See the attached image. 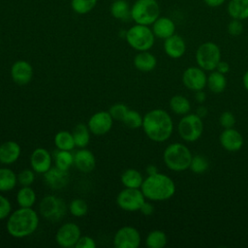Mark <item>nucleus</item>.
<instances>
[{"mask_svg":"<svg viewBox=\"0 0 248 248\" xmlns=\"http://www.w3.org/2000/svg\"><path fill=\"white\" fill-rule=\"evenodd\" d=\"M164 50L169 57L178 59L182 57L186 51V43L181 36L173 34L165 40Z\"/></svg>","mask_w":248,"mask_h":248,"instance_id":"nucleus-21","label":"nucleus"},{"mask_svg":"<svg viewBox=\"0 0 248 248\" xmlns=\"http://www.w3.org/2000/svg\"><path fill=\"white\" fill-rule=\"evenodd\" d=\"M180 138L186 142L198 140L203 132L202 118L196 113H187L181 117L177 126Z\"/></svg>","mask_w":248,"mask_h":248,"instance_id":"nucleus-7","label":"nucleus"},{"mask_svg":"<svg viewBox=\"0 0 248 248\" xmlns=\"http://www.w3.org/2000/svg\"><path fill=\"white\" fill-rule=\"evenodd\" d=\"M110 14L120 20H127L131 17V8L126 0H115L110 6Z\"/></svg>","mask_w":248,"mask_h":248,"instance_id":"nucleus-34","label":"nucleus"},{"mask_svg":"<svg viewBox=\"0 0 248 248\" xmlns=\"http://www.w3.org/2000/svg\"><path fill=\"white\" fill-rule=\"evenodd\" d=\"M146 201L143 193L138 188H125L116 197L118 207L127 212L140 211L141 205Z\"/></svg>","mask_w":248,"mask_h":248,"instance_id":"nucleus-10","label":"nucleus"},{"mask_svg":"<svg viewBox=\"0 0 248 248\" xmlns=\"http://www.w3.org/2000/svg\"><path fill=\"white\" fill-rule=\"evenodd\" d=\"M72 134H73L74 140H75L77 147L84 148L89 144L91 132H90L87 124H84V123L77 124L73 128Z\"/></svg>","mask_w":248,"mask_h":248,"instance_id":"nucleus-27","label":"nucleus"},{"mask_svg":"<svg viewBox=\"0 0 248 248\" xmlns=\"http://www.w3.org/2000/svg\"><path fill=\"white\" fill-rule=\"evenodd\" d=\"M157 172H158V169H157V167H156L155 165L150 164V165H148V166L146 167V173H147L148 175L155 174V173H157Z\"/></svg>","mask_w":248,"mask_h":248,"instance_id":"nucleus-50","label":"nucleus"},{"mask_svg":"<svg viewBox=\"0 0 248 248\" xmlns=\"http://www.w3.org/2000/svg\"><path fill=\"white\" fill-rule=\"evenodd\" d=\"M142 121L143 116L139 111L134 109H129L122 120L124 125L130 129L140 128L142 125Z\"/></svg>","mask_w":248,"mask_h":248,"instance_id":"nucleus-36","label":"nucleus"},{"mask_svg":"<svg viewBox=\"0 0 248 248\" xmlns=\"http://www.w3.org/2000/svg\"><path fill=\"white\" fill-rule=\"evenodd\" d=\"M11 212H12V203L10 200L5 196L0 195V221L7 219L11 214Z\"/></svg>","mask_w":248,"mask_h":248,"instance_id":"nucleus-41","label":"nucleus"},{"mask_svg":"<svg viewBox=\"0 0 248 248\" xmlns=\"http://www.w3.org/2000/svg\"><path fill=\"white\" fill-rule=\"evenodd\" d=\"M68 210L74 217L79 218L86 215L88 212V204L83 199H74L69 203Z\"/></svg>","mask_w":248,"mask_h":248,"instance_id":"nucleus-35","label":"nucleus"},{"mask_svg":"<svg viewBox=\"0 0 248 248\" xmlns=\"http://www.w3.org/2000/svg\"><path fill=\"white\" fill-rule=\"evenodd\" d=\"M128 110H129V108L125 104L116 103L109 108L108 112L111 115V117L113 118V120L122 121Z\"/></svg>","mask_w":248,"mask_h":248,"instance_id":"nucleus-40","label":"nucleus"},{"mask_svg":"<svg viewBox=\"0 0 248 248\" xmlns=\"http://www.w3.org/2000/svg\"><path fill=\"white\" fill-rule=\"evenodd\" d=\"M195 113H196L198 116H200L201 118H204V117L207 115V113H208V109H207L206 107L201 105V106H199V107L197 108Z\"/></svg>","mask_w":248,"mask_h":248,"instance_id":"nucleus-47","label":"nucleus"},{"mask_svg":"<svg viewBox=\"0 0 248 248\" xmlns=\"http://www.w3.org/2000/svg\"><path fill=\"white\" fill-rule=\"evenodd\" d=\"M96 241L89 235H81L75 245V248H95Z\"/></svg>","mask_w":248,"mask_h":248,"instance_id":"nucleus-44","label":"nucleus"},{"mask_svg":"<svg viewBox=\"0 0 248 248\" xmlns=\"http://www.w3.org/2000/svg\"><path fill=\"white\" fill-rule=\"evenodd\" d=\"M143 179L144 178L141 172L137 169H133V168L125 170L120 176V181L125 188L140 189Z\"/></svg>","mask_w":248,"mask_h":248,"instance_id":"nucleus-24","label":"nucleus"},{"mask_svg":"<svg viewBox=\"0 0 248 248\" xmlns=\"http://www.w3.org/2000/svg\"><path fill=\"white\" fill-rule=\"evenodd\" d=\"M67 209L64 200L55 195L45 196L39 203L40 214L51 222L61 220L65 216Z\"/></svg>","mask_w":248,"mask_h":248,"instance_id":"nucleus-8","label":"nucleus"},{"mask_svg":"<svg viewBox=\"0 0 248 248\" xmlns=\"http://www.w3.org/2000/svg\"><path fill=\"white\" fill-rule=\"evenodd\" d=\"M54 145L57 149L72 151L76 147L74 137L72 132L69 131H59L54 136Z\"/></svg>","mask_w":248,"mask_h":248,"instance_id":"nucleus-30","label":"nucleus"},{"mask_svg":"<svg viewBox=\"0 0 248 248\" xmlns=\"http://www.w3.org/2000/svg\"><path fill=\"white\" fill-rule=\"evenodd\" d=\"M10 73L13 81L19 86L29 83L34 75L32 65L26 60H17L14 62Z\"/></svg>","mask_w":248,"mask_h":248,"instance_id":"nucleus-15","label":"nucleus"},{"mask_svg":"<svg viewBox=\"0 0 248 248\" xmlns=\"http://www.w3.org/2000/svg\"><path fill=\"white\" fill-rule=\"evenodd\" d=\"M141 128L146 137L155 142L168 140L173 132L171 116L162 108H154L143 115Z\"/></svg>","mask_w":248,"mask_h":248,"instance_id":"nucleus-1","label":"nucleus"},{"mask_svg":"<svg viewBox=\"0 0 248 248\" xmlns=\"http://www.w3.org/2000/svg\"><path fill=\"white\" fill-rule=\"evenodd\" d=\"M219 123L224 129L232 128L235 124V116L231 111H224L219 117Z\"/></svg>","mask_w":248,"mask_h":248,"instance_id":"nucleus-42","label":"nucleus"},{"mask_svg":"<svg viewBox=\"0 0 248 248\" xmlns=\"http://www.w3.org/2000/svg\"><path fill=\"white\" fill-rule=\"evenodd\" d=\"M17 176L16 172L6 167L0 168V192H9L16 188Z\"/></svg>","mask_w":248,"mask_h":248,"instance_id":"nucleus-29","label":"nucleus"},{"mask_svg":"<svg viewBox=\"0 0 248 248\" xmlns=\"http://www.w3.org/2000/svg\"><path fill=\"white\" fill-rule=\"evenodd\" d=\"M232 18L244 20L248 18V0H231L227 7Z\"/></svg>","mask_w":248,"mask_h":248,"instance_id":"nucleus-25","label":"nucleus"},{"mask_svg":"<svg viewBox=\"0 0 248 248\" xmlns=\"http://www.w3.org/2000/svg\"><path fill=\"white\" fill-rule=\"evenodd\" d=\"M219 140L222 147L230 152L238 151L243 145L242 135L233 127L224 129L219 137Z\"/></svg>","mask_w":248,"mask_h":248,"instance_id":"nucleus-17","label":"nucleus"},{"mask_svg":"<svg viewBox=\"0 0 248 248\" xmlns=\"http://www.w3.org/2000/svg\"><path fill=\"white\" fill-rule=\"evenodd\" d=\"M74 166L78 171L89 173L96 167L95 155L85 147L80 148L74 154Z\"/></svg>","mask_w":248,"mask_h":248,"instance_id":"nucleus-19","label":"nucleus"},{"mask_svg":"<svg viewBox=\"0 0 248 248\" xmlns=\"http://www.w3.org/2000/svg\"><path fill=\"white\" fill-rule=\"evenodd\" d=\"M192 157L190 149L181 142L169 144L163 153V161L167 168L177 172L189 169Z\"/></svg>","mask_w":248,"mask_h":248,"instance_id":"nucleus-4","label":"nucleus"},{"mask_svg":"<svg viewBox=\"0 0 248 248\" xmlns=\"http://www.w3.org/2000/svg\"><path fill=\"white\" fill-rule=\"evenodd\" d=\"M242 83L244 88L248 91V71H246L242 77Z\"/></svg>","mask_w":248,"mask_h":248,"instance_id":"nucleus-51","label":"nucleus"},{"mask_svg":"<svg viewBox=\"0 0 248 248\" xmlns=\"http://www.w3.org/2000/svg\"><path fill=\"white\" fill-rule=\"evenodd\" d=\"M207 76L205 71L199 66H191L184 70L182 74L183 85L192 91L202 90L206 86Z\"/></svg>","mask_w":248,"mask_h":248,"instance_id":"nucleus-13","label":"nucleus"},{"mask_svg":"<svg viewBox=\"0 0 248 248\" xmlns=\"http://www.w3.org/2000/svg\"><path fill=\"white\" fill-rule=\"evenodd\" d=\"M209 167V162L208 160L201 155V154H197L195 156L192 157L191 163H190V167L189 169L194 172V173H203L207 170Z\"/></svg>","mask_w":248,"mask_h":248,"instance_id":"nucleus-37","label":"nucleus"},{"mask_svg":"<svg viewBox=\"0 0 248 248\" xmlns=\"http://www.w3.org/2000/svg\"><path fill=\"white\" fill-rule=\"evenodd\" d=\"M215 70L218 71V72H220V73H222V74H224V75H226V74L229 73V71H230V65H229L228 62L221 60V61L218 63V65H217V67H216Z\"/></svg>","mask_w":248,"mask_h":248,"instance_id":"nucleus-46","label":"nucleus"},{"mask_svg":"<svg viewBox=\"0 0 248 248\" xmlns=\"http://www.w3.org/2000/svg\"><path fill=\"white\" fill-rule=\"evenodd\" d=\"M125 39L132 48L138 51H144L149 50L153 46L155 35L148 25L137 23L128 29Z\"/></svg>","mask_w":248,"mask_h":248,"instance_id":"nucleus-5","label":"nucleus"},{"mask_svg":"<svg viewBox=\"0 0 248 248\" xmlns=\"http://www.w3.org/2000/svg\"><path fill=\"white\" fill-rule=\"evenodd\" d=\"M81 236V231L78 225L74 222H67L61 225L55 233L56 243L63 248L75 247L78 238Z\"/></svg>","mask_w":248,"mask_h":248,"instance_id":"nucleus-12","label":"nucleus"},{"mask_svg":"<svg viewBox=\"0 0 248 248\" xmlns=\"http://www.w3.org/2000/svg\"><path fill=\"white\" fill-rule=\"evenodd\" d=\"M204 3L208 6V7H212V8H215V7H220L222 6L226 0H203Z\"/></svg>","mask_w":248,"mask_h":248,"instance_id":"nucleus-48","label":"nucleus"},{"mask_svg":"<svg viewBox=\"0 0 248 248\" xmlns=\"http://www.w3.org/2000/svg\"><path fill=\"white\" fill-rule=\"evenodd\" d=\"M54 166L63 170H69L74 166V154L72 151L57 149L53 153Z\"/></svg>","mask_w":248,"mask_h":248,"instance_id":"nucleus-32","label":"nucleus"},{"mask_svg":"<svg viewBox=\"0 0 248 248\" xmlns=\"http://www.w3.org/2000/svg\"><path fill=\"white\" fill-rule=\"evenodd\" d=\"M168 243V237L165 232L153 230L145 237V245L148 248H163Z\"/></svg>","mask_w":248,"mask_h":248,"instance_id":"nucleus-33","label":"nucleus"},{"mask_svg":"<svg viewBox=\"0 0 248 248\" xmlns=\"http://www.w3.org/2000/svg\"><path fill=\"white\" fill-rule=\"evenodd\" d=\"M206 85L212 93H222L227 86V79L225 75L216 70L211 71L210 74L207 76Z\"/></svg>","mask_w":248,"mask_h":248,"instance_id":"nucleus-28","label":"nucleus"},{"mask_svg":"<svg viewBox=\"0 0 248 248\" xmlns=\"http://www.w3.org/2000/svg\"><path fill=\"white\" fill-rule=\"evenodd\" d=\"M140 211L141 212V214H143L145 216H149V215L153 214V212H154V205L150 202L145 201L143 202V204L141 205Z\"/></svg>","mask_w":248,"mask_h":248,"instance_id":"nucleus-45","label":"nucleus"},{"mask_svg":"<svg viewBox=\"0 0 248 248\" xmlns=\"http://www.w3.org/2000/svg\"><path fill=\"white\" fill-rule=\"evenodd\" d=\"M31 169L37 173H46L52 166V156L44 147L35 148L30 155Z\"/></svg>","mask_w":248,"mask_h":248,"instance_id":"nucleus-16","label":"nucleus"},{"mask_svg":"<svg viewBox=\"0 0 248 248\" xmlns=\"http://www.w3.org/2000/svg\"><path fill=\"white\" fill-rule=\"evenodd\" d=\"M141 237L140 232L132 226H123L113 235V245L116 248H138Z\"/></svg>","mask_w":248,"mask_h":248,"instance_id":"nucleus-11","label":"nucleus"},{"mask_svg":"<svg viewBox=\"0 0 248 248\" xmlns=\"http://www.w3.org/2000/svg\"><path fill=\"white\" fill-rule=\"evenodd\" d=\"M97 4V0H72V9L79 15H84L89 13L94 9Z\"/></svg>","mask_w":248,"mask_h":248,"instance_id":"nucleus-38","label":"nucleus"},{"mask_svg":"<svg viewBox=\"0 0 248 248\" xmlns=\"http://www.w3.org/2000/svg\"><path fill=\"white\" fill-rule=\"evenodd\" d=\"M21 154L20 145L15 140H6L0 144V164L10 166L16 163Z\"/></svg>","mask_w":248,"mask_h":248,"instance_id":"nucleus-20","label":"nucleus"},{"mask_svg":"<svg viewBox=\"0 0 248 248\" xmlns=\"http://www.w3.org/2000/svg\"><path fill=\"white\" fill-rule=\"evenodd\" d=\"M157 65L156 57L149 52L148 50L139 51L138 54L134 57V66L140 72L148 73L155 69Z\"/></svg>","mask_w":248,"mask_h":248,"instance_id":"nucleus-23","label":"nucleus"},{"mask_svg":"<svg viewBox=\"0 0 248 248\" xmlns=\"http://www.w3.org/2000/svg\"><path fill=\"white\" fill-rule=\"evenodd\" d=\"M170 108L172 112L178 115H185L191 109L190 101L182 95H174L170 100Z\"/></svg>","mask_w":248,"mask_h":248,"instance_id":"nucleus-31","label":"nucleus"},{"mask_svg":"<svg viewBox=\"0 0 248 248\" xmlns=\"http://www.w3.org/2000/svg\"><path fill=\"white\" fill-rule=\"evenodd\" d=\"M7 232L15 238H24L33 234L40 223L38 212L33 207H18L6 219Z\"/></svg>","mask_w":248,"mask_h":248,"instance_id":"nucleus-2","label":"nucleus"},{"mask_svg":"<svg viewBox=\"0 0 248 248\" xmlns=\"http://www.w3.org/2000/svg\"><path fill=\"white\" fill-rule=\"evenodd\" d=\"M16 176L17 183L20 186H31L35 181V171L32 169H23Z\"/></svg>","mask_w":248,"mask_h":248,"instance_id":"nucleus-39","label":"nucleus"},{"mask_svg":"<svg viewBox=\"0 0 248 248\" xmlns=\"http://www.w3.org/2000/svg\"><path fill=\"white\" fill-rule=\"evenodd\" d=\"M243 31V24L241 20L232 18L228 24V32L232 36H239Z\"/></svg>","mask_w":248,"mask_h":248,"instance_id":"nucleus-43","label":"nucleus"},{"mask_svg":"<svg viewBox=\"0 0 248 248\" xmlns=\"http://www.w3.org/2000/svg\"><path fill=\"white\" fill-rule=\"evenodd\" d=\"M113 125V118L108 110H100L93 113L88 119L87 126L91 134L95 136H103L108 134Z\"/></svg>","mask_w":248,"mask_h":248,"instance_id":"nucleus-14","label":"nucleus"},{"mask_svg":"<svg viewBox=\"0 0 248 248\" xmlns=\"http://www.w3.org/2000/svg\"><path fill=\"white\" fill-rule=\"evenodd\" d=\"M46 184L52 190H61L69 183V172L57 167H51L46 173H44Z\"/></svg>","mask_w":248,"mask_h":248,"instance_id":"nucleus-18","label":"nucleus"},{"mask_svg":"<svg viewBox=\"0 0 248 248\" xmlns=\"http://www.w3.org/2000/svg\"><path fill=\"white\" fill-rule=\"evenodd\" d=\"M195 99L198 103L200 104H202L205 99H206V94L202 91V90H199V91H196V95H195Z\"/></svg>","mask_w":248,"mask_h":248,"instance_id":"nucleus-49","label":"nucleus"},{"mask_svg":"<svg viewBox=\"0 0 248 248\" xmlns=\"http://www.w3.org/2000/svg\"><path fill=\"white\" fill-rule=\"evenodd\" d=\"M146 200L150 202H164L170 199L175 193V184L167 174L157 172L147 175L140 187Z\"/></svg>","mask_w":248,"mask_h":248,"instance_id":"nucleus-3","label":"nucleus"},{"mask_svg":"<svg viewBox=\"0 0 248 248\" xmlns=\"http://www.w3.org/2000/svg\"><path fill=\"white\" fill-rule=\"evenodd\" d=\"M196 61L200 68L204 71H214L221 61V50L213 42L202 44L196 51Z\"/></svg>","mask_w":248,"mask_h":248,"instance_id":"nucleus-9","label":"nucleus"},{"mask_svg":"<svg viewBox=\"0 0 248 248\" xmlns=\"http://www.w3.org/2000/svg\"><path fill=\"white\" fill-rule=\"evenodd\" d=\"M160 15L156 0H137L131 8V18L138 24L150 25Z\"/></svg>","mask_w":248,"mask_h":248,"instance_id":"nucleus-6","label":"nucleus"},{"mask_svg":"<svg viewBox=\"0 0 248 248\" xmlns=\"http://www.w3.org/2000/svg\"><path fill=\"white\" fill-rule=\"evenodd\" d=\"M16 201L19 207H33L37 201L36 192L31 186H21L16 193Z\"/></svg>","mask_w":248,"mask_h":248,"instance_id":"nucleus-26","label":"nucleus"},{"mask_svg":"<svg viewBox=\"0 0 248 248\" xmlns=\"http://www.w3.org/2000/svg\"><path fill=\"white\" fill-rule=\"evenodd\" d=\"M152 31L155 37L166 40L167 38L175 34V24L170 17L159 16L152 23Z\"/></svg>","mask_w":248,"mask_h":248,"instance_id":"nucleus-22","label":"nucleus"}]
</instances>
